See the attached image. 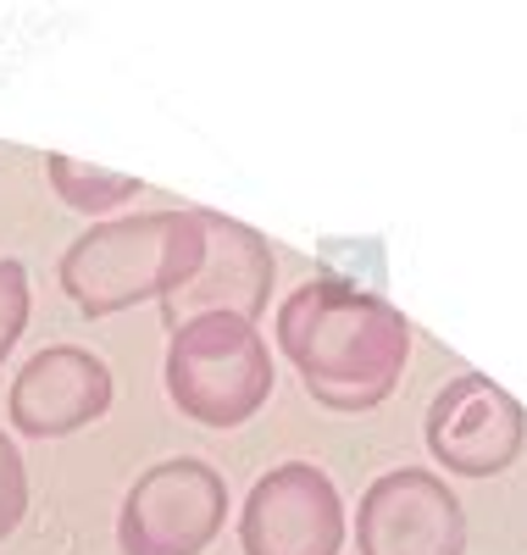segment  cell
<instances>
[{"label":"cell","instance_id":"obj_8","mask_svg":"<svg viewBox=\"0 0 527 555\" xmlns=\"http://www.w3.org/2000/svg\"><path fill=\"white\" fill-rule=\"evenodd\" d=\"M361 555H466V512L455 489L427 467L377 473L356 505Z\"/></svg>","mask_w":527,"mask_h":555},{"label":"cell","instance_id":"obj_3","mask_svg":"<svg viewBox=\"0 0 527 555\" xmlns=\"http://www.w3.org/2000/svg\"><path fill=\"white\" fill-rule=\"evenodd\" d=\"M162 378L172 405L201 428H245L272 400V345L256 322L239 317H195L167 334Z\"/></svg>","mask_w":527,"mask_h":555},{"label":"cell","instance_id":"obj_6","mask_svg":"<svg viewBox=\"0 0 527 555\" xmlns=\"http://www.w3.org/2000/svg\"><path fill=\"white\" fill-rule=\"evenodd\" d=\"M195 217H201V234H206V256H201L195 278L162 300V328L178 334L183 322H195V317L261 322V311L272 306V284H278L272 245L250 222H239L228 211L195 206Z\"/></svg>","mask_w":527,"mask_h":555},{"label":"cell","instance_id":"obj_10","mask_svg":"<svg viewBox=\"0 0 527 555\" xmlns=\"http://www.w3.org/2000/svg\"><path fill=\"white\" fill-rule=\"evenodd\" d=\"M44 178H51V190L62 195V206H73L83 217H106V211H117L139 195L133 172H106V167H89V162H73V156H44Z\"/></svg>","mask_w":527,"mask_h":555},{"label":"cell","instance_id":"obj_9","mask_svg":"<svg viewBox=\"0 0 527 555\" xmlns=\"http://www.w3.org/2000/svg\"><path fill=\"white\" fill-rule=\"evenodd\" d=\"M112 366L83 345H44L23 361L7 395V423L23 439H67L112 411Z\"/></svg>","mask_w":527,"mask_h":555},{"label":"cell","instance_id":"obj_12","mask_svg":"<svg viewBox=\"0 0 527 555\" xmlns=\"http://www.w3.org/2000/svg\"><path fill=\"white\" fill-rule=\"evenodd\" d=\"M23 517H28V467H23V450L0 428V539L17 533Z\"/></svg>","mask_w":527,"mask_h":555},{"label":"cell","instance_id":"obj_4","mask_svg":"<svg viewBox=\"0 0 527 555\" xmlns=\"http://www.w3.org/2000/svg\"><path fill=\"white\" fill-rule=\"evenodd\" d=\"M228 522V483L211 461L172 455L145 467L117 512L123 555H206Z\"/></svg>","mask_w":527,"mask_h":555},{"label":"cell","instance_id":"obj_5","mask_svg":"<svg viewBox=\"0 0 527 555\" xmlns=\"http://www.w3.org/2000/svg\"><path fill=\"white\" fill-rule=\"evenodd\" d=\"M345 500L317 461H278L239 505V550L245 555H339Z\"/></svg>","mask_w":527,"mask_h":555},{"label":"cell","instance_id":"obj_7","mask_svg":"<svg viewBox=\"0 0 527 555\" xmlns=\"http://www.w3.org/2000/svg\"><path fill=\"white\" fill-rule=\"evenodd\" d=\"M527 444V411L489 373H455L427 405V450L450 478H500Z\"/></svg>","mask_w":527,"mask_h":555},{"label":"cell","instance_id":"obj_11","mask_svg":"<svg viewBox=\"0 0 527 555\" xmlns=\"http://www.w3.org/2000/svg\"><path fill=\"white\" fill-rule=\"evenodd\" d=\"M28 267L12 261V256H0V366H7V356L17 350L23 328H28Z\"/></svg>","mask_w":527,"mask_h":555},{"label":"cell","instance_id":"obj_2","mask_svg":"<svg viewBox=\"0 0 527 555\" xmlns=\"http://www.w3.org/2000/svg\"><path fill=\"white\" fill-rule=\"evenodd\" d=\"M206 256V234L195 206L189 211H133L83 228L62 250V295L83 317H117L128 306L167 300L195 278Z\"/></svg>","mask_w":527,"mask_h":555},{"label":"cell","instance_id":"obj_1","mask_svg":"<svg viewBox=\"0 0 527 555\" xmlns=\"http://www.w3.org/2000/svg\"><path fill=\"white\" fill-rule=\"evenodd\" d=\"M272 339L317 405L339 416H367L395 395L406 373L411 322L395 300L350 284V278H311L278 300Z\"/></svg>","mask_w":527,"mask_h":555}]
</instances>
